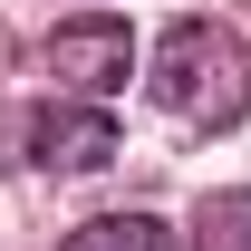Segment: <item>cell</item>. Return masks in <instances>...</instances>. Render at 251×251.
I'll return each instance as SVG.
<instances>
[{
  "label": "cell",
  "instance_id": "obj_1",
  "mask_svg": "<svg viewBox=\"0 0 251 251\" xmlns=\"http://www.w3.org/2000/svg\"><path fill=\"white\" fill-rule=\"evenodd\" d=\"M145 87H155L164 116L222 135V126L251 116V49H242V29H222V20H174V29L155 39Z\"/></svg>",
  "mask_w": 251,
  "mask_h": 251
},
{
  "label": "cell",
  "instance_id": "obj_4",
  "mask_svg": "<svg viewBox=\"0 0 251 251\" xmlns=\"http://www.w3.org/2000/svg\"><path fill=\"white\" fill-rule=\"evenodd\" d=\"M193 251H251V184H222L193 203Z\"/></svg>",
  "mask_w": 251,
  "mask_h": 251
},
{
  "label": "cell",
  "instance_id": "obj_3",
  "mask_svg": "<svg viewBox=\"0 0 251 251\" xmlns=\"http://www.w3.org/2000/svg\"><path fill=\"white\" fill-rule=\"evenodd\" d=\"M126 68H135V39H126V20H68V29H49V77H58L68 97H116L126 87Z\"/></svg>",
  "mask_w": 251,
  "mask_h": 251
},
{
  "label": "cell",
  "instance_id": "obj_5",
  "mask_svg": "<svg viewBox=\"0 0 251 251\" xmlns=\"http://www.w3.org/2000/svg\"><path fill=\"white\" fill-rule=\"evenodd\" d=\"M68 251H184V242H174L155 213H97V222L68 232Z\"/></svg>",
  "mask_w": 251,
  "mask_h": 251
},
{
  "label": "cell",
  "instance_id": "obj_2",
  "mask_svg": "<svg viewBox=\"0 0 251 251\" xmlns=\"http://www.w3.org/2000/svg\"><path fill=\"white\" fill-rule=\"evenodd\" d=\"M0 145H20V164H49V174H97V164L116 155V126H106V106L68 97V106H20V116H0Z\"/></svg>",
  "mask_w": 251,
  "mask_h": 251
}]
</instances>
